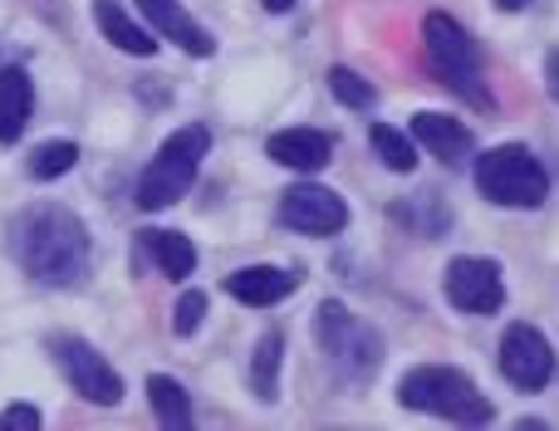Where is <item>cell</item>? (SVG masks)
Wrapping results in <instances>:
<instances>
[{
	"label": "cell",
	"mask_w": 559,
	"mask_h": 431,
	"mask_svg": "<svg viewBox=\"0 0 559 431\" xmlns=\"http://www.w3.org/2000/svg\"><path fill=\"white\" fill-rule=\"evenodd\" d=\"M501 373H506V383L521 387V393H540V387L555 378L550 338L531 324H511L501 338Z\"/></svg>",
	"instance_id": "obj_9"
},
{
	"label": "cell",
	"mask_w": 559,
	"mask_h": 431,
	"mask_svg": "<svg viewBox=\"0 0 559 431\" xmlns=\"http://www.w3.org/2000/svg\"><path fill=\"white\" fill-rule=\"evenodd\" d=\"M49 354H55L59 373L69 378V387H74L84 403L94 407H118L123 403V378L108 368V358L98 354L94 344H84V338H49Z\"/></svg>",
	"instance_id": "obj_7"
},
{
	"label": "cell",
	"mask_w": 559,
	"mask_h": 431,
	"mask_svg": "<svg viewBox=\"0 0 559 431\" xmlns=\"http://www.w3.org/2000/svg\"><path fill=\"white\" fill-rule=\"evenodd\" d=\"M329 94L338 98L344 108H373V98H378V88L368 84L364 74H354V69H329Z\"/></svg>",
	"instance_id": "obj_22"
},
{
	"label": "cell",
	"mask_w": 559,
	"mask_h": 431,
	"mask_svg": "<svg viewBox=\"0 0 559 431\" xmlns=\"http://www.w3.org/2000/svg\"><path fill=\"white\" fill-rule=\"evenodd\" d=\"M423 45H427V69L437 74V84L452 88V94L462 98V104H472L476 113H491L496 94H491V84H486L481 45H476L452 15H427Z\"/></svg>",
	"instance_id": "obj_2"
},
{
	"label": "cell",
	"mask_w": 559,
	"mask_h": 431,
	"mask_svg": "<svg viewBox=\"0 0 559 431\" xmlns=\"http://www.w3.org/2000/svg\"><path fill=\"white\" fill-rule=\"evenodd\" d=\"M501 10H531V0H496Z\"/></svg>",
	"instance_id": "obj_27"
},
{
	"label": "cell",
	"mask_w": 559,
	"mask_h": 431,
	"mask_svg": "<svg viewBox=\"0 0 559 431\" xmlns=\"http://www.w3.org/2000/svg\"><path fill=\"white\" fill-rule=\"evenodd\" d=\"M295 289H299V270H280V265H246L226 279V295L251 309H271L295 295Z\"/></svg>",
	"instance_id": "obj_13"
},
{
	"label": "cell",
	"mask_w": 559,
	"mask_h": 431,
	"mask_svg": "<svg viewBox=\"0 0 559 431\" xmlns=\"http://www.w3.org/2000/svg\"><path fill=\"white\" fill-rule=\"evenodd\" d=\"M74 163H79V147L69 143V137H49V143H39L35 153H29V177H35V182H55V177H64Z\"/></svg>",
	"instance_id": "obj_21"
},
{
	"label": "cell",
	"mask_w": 559,
	"mask_h": 431,
	"mask_svg": "<svg viewBox=\"0 0 559 431\" xmlns=\"http://www.w3.org/2000/svg\"><path fill=\"white\" fill-rule=\"evenodd\" d=\"M265 153H271V163L289 167V172H319V167H329L334 137L319 133V128H285V133H275L265 143Z\"/></svg>",
	"instance_id": "obj_14"
},
{
	"label": "cell",
	"mask_w": 559,
	"mask_h": 431,
	"mask_svg": "<svg viewBox=\"0 0 559 431\" xmlns=\"http://www.w3.org/2000/svg\"><path fill=\"white\" fill-rule=\"evenodd\" d=\"M202 319H206V295L202 289H187V295L177 299V309H173V334L192 338L197 328H202Z\"/></svg>",
	"instance_id": "obj_23"
},
{
	"label": "cell",
	"mask_w": 559,
	"mask_h": 431,
	"mask_svg": "<svg viewBox=\"0 0 559 431\" xmlns=\"http://www.w3.org/2000/svg\"><path fill=\"white\" fill-rule=\"evenodd\" d=\"M476 192L491 206H511V212H535L550 196V172L545 163L521 143H501L491 153L476 157Z\"/></svg>",
	"instance_id": "obj_5"
},
{
	"label": "cell",
	"mask_w": 559,
	"mask_h": 431,
	"mask_svg": "<svg viewBox=\"0 0 559 431\" xmlns=\"http://www.w3.org/2000/svg\"><path fill=\"white\" fill-rule=\"evenodd\" d=\"M147 403H153L157 422H163L167 431L192 427V397H187V387L177 383V378H163V373L147 378Z\"/></svg>",
	"instance_id": "obj_18"
},
{
	"label": "cell",
	"mask_w": 559,
	"mask_h": 431,
	"mask_svg": "<svg viewBox=\"0 0 559 431\" xmlns=\"http://www.w3.org/2000/svg\"><path fill=\"white\" fill-rule=\"evenodd\" d=\"M45 417L35 412V407H25V403H15V407H5L0 412V431H35Z\"/></svg>",
	"instance_id": "obj_24"
},
{
	"label": "cell",
	"mask_w": 559,
	"mask_h": 431,
	"mask_svg": "<svg viewBox=\"0 0 559 431\" xmlns=\"http://www.w3.org/2000/svg\"><path fill=\"white\" fill-rule=\"evenodd\" d=\"M368 143H373L378 163H383L388 172H413V167H417L413 133H397L393 123H368Z\"/></svg>",
	"instance_id": "obj_20"
},
{
	"label": "cell",
	"mask_w": 559,
	"mask_h": 431,
	"mask_svg": "<svg viewBox=\"0 0 559 431\" xmlns=\"http://www.w3.org/2000/svg\"><path fill=\"white\" fill-rule=\"evenodd\" d=\"M280 363H285V334L271 328L251 354V387L261 403H280Z\"/></svg>",
	"instance_id": "obj_19"
},
{
	"label": "cell",
	"mask_w": 559,
	"mask_h": 431,
	"mask_svg": "<svg viewBox=\"0 0 559 431\" xmlns=\"http://www.w3.org/2000/svg\"><path fill=\"white\" fill-rule=\"evenodd\" d=\"M261 5H265V10H271V15H285V10H289V5H295V0H261Z\"/></svg>",
	"instance_id": "obj_26"
},
{
	"label": "cell",
	"mask_w": 559,
	"mask_h": 431,
	"mask_svg": "<svg viewBox=\"0 0 559 431\" xmlns=\"http://www.w3.org/2000/svg\"><path fill=\"white\" fill-rule=\"evenodd\" d=\"M407 133H413L417 143H423L427 153H432L437 163H447V167L466 163V157H472V147H476L472 143V128L456 123V118H447V113H417Z\"/></svg>",
	"instance_id": "obj_15"
},
{
	"label": "cell",
	"mask_w": 559,
	"mask_h": 431,
	"mask_svg": "<svg viewBox=\"0 0 559 431\" xmlns=\"http://www.w3.org/2000/svg\"><path fill=\"white\" fill-rule=\"evenodd\" d=\"M314 338L319 354L329 358V368L344 383H368L383 368V334L373 324H364L358 314H348L338 299H324L314 309Z\"/></svg>",
	"instance_id": "obj_4"
},
{
	"label": "cell",
	"mask_w": 559,
	"mask_h": 431,
	"mask_svg": "<svg viewBox=\"0 0 559 431\" xmlns=\"http://www.w3.org/2000/svg\"><path fill=\"white\" fill-rule=\"evenodd\" d=\"M94 20H98V29H104L108 45H118L123 55H138V59L157 55V39L147 35V29L138 25V20L128 15L118 0H94Z\"/></svg>",
	"instance_id": "obj_17"
},
{
	"label": "cell",
	"mask_w": 559,
	"mask_h": 431,
	"mask_svg": "<svg viewBox=\"0 0 559 431\" xmlns=\"http://www.w3.org/2000/svg\"><path fill=\"white\" fill-rule=\"evenodd\" d=\"M10 255L35 285L45 289H79L94 265V240L88 226L69 206L39 202L15 216L10 226Z\"/></svg>",
	"instance_id": "obj_1"
},
{
	"label": "cell",
	"mask_w": 559,
	"mask_h": 431,
	"mask_svg": "<svg viewBox=\"0 0 559 431\" xmlns=\"http://www.w3.org/2000/svg\"><path fill=\"white\" fill-rule=\"evenodd\" d=\"M206 147H212V133H206L202 123L177 128V133L157 147V157L147 163V172L138 177L133 202L143 206V212H163V206L182 202L197 182V167L206 163Z\"/></svg>",
	"instance_id": "obj_6"
},
{
	"label": "cell",
	"mask_w": 559,
	"mask_h": 431,
	"mask_svg": "<svg viewBox=\"0 0 559 431\" xmlns=\"http://www.w3.org/2000/svg\"><path fill=\"white\" fill-rule=\"evenodd\" d=\"M280 220L299 236H338L348 226V202L338 192L319 182H305V187H289L280 196Z\"/></svg>",
	"instance_id": "obj_10"
},
{
	"label": "cell",
	"mask_w": 559,
	"mask_h": 431,
	"mask_svg": "<svg viewBox=\"0 0 559 431\" xmlns=\"http://www.w3.org/2000/svg\"><path fill=\"white\" fill-rule=\"evenodd\" d=\"M397 403L413 407V412L447 417V422H456V427H486L496 417L491 397H486L462 368H437V363L403 373V383H397Z\"/></svg>",
	"instance_id": "obj_3"
},
{
	"label": "cell",
	"mask_w": 559,
	"mask_h": 431,
	"mask_svg": "<svg viewBox=\"0 0 559 431\" xmlns=\"http://www.w3.org/2000/svg\"><path fill=\"white\" fill-rule=\"evenodd\" d=\"M442 295H447V304L462 309V314H496V309L506 304L501 265H496V260H481V255L452 260L442 275Z\"/></svg>",
	"instance_id": "obj_8"
},
{
	"label": "cell",
	"mask_w": 559,
	"mask_h": 431,
	"mask_svg": "<svg viewBox=\"0 0 559 431\" xmlns=\"http://www.w3.org/2000/svg\"><path fill=\"white\" fill-rule=\"evenodd\" d=\"M545 79H550V94H555V104H559V49L545 59Z\"/></svg>",
	"instance_id": "obj_25"
},
{
	"label": "cell",
	"mask_w": 559,
	"mask_h": 431,
	"mask_svg": "<svg viewBox=\"0 0 559 431\" xmlns=\"http://www.w3.org/2000/svg\"><path fill=\"white\" fill-rule=\"evenodd\" d=\"M29 113H35V84L20 64L0 69V143H20V133L29 128Z\"/></svg>",
	"instance_id": "obj_16"
},
{
	"label": "cell",
	"mask_w": 559,
	"mask_h": 431,
	"mask_svg": "<svg viewBox=\"0 0 559 431\" xmlns=\"http://www.w3.org/2000/svg\"><path fill=\"white\" fill-rule=\"evenodd\" d=\"M138 15H143L163 39H173L177 49H187V55H197V59H206L216 49V39L206 35L177 0H138Z\"/></svg>",
	"instance_id": "obj_12"
},
{
	"label": "cell",
	"mask_w": 559,
	"mask_h": 431,
	"mask_svg": "<svg viewBox=\"0 0 559 431\" xmlns=\"http://www.w3.org/2000/svg\"><path fill=\"white\" fill-rule=\"evenodd\" d=\"M157 265L167 279H187L197 270V250L182 230H138L133 246V270Z\"/></svg>",
	"instance_id": "obj_11"
}]
</instances>
